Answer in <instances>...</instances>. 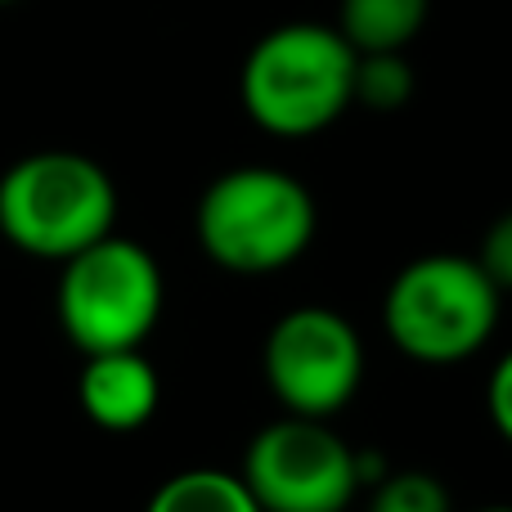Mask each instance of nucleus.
Returning <instances> with one entry per match:
<instances>
[{
	"mask_svg": "<svg viewBox=\"0 0 512 512\" xmlns=\"http://www.w3.org/2000/svg\"><path fill=\"white\" fill-rule=\"evenodd\" d=\"M162 315V270L149 248L108 234L68 256L59 274V324L86 355L131 351Z\"/></svg>",
	"mask_w": 512,
	"mask_h": 512,
	"instance_id": "nucleus-5",
	"label": "nucleus"
},
{
	"mask_svg": "<svg viewBox=\"0 0 512 512\" xmlns=\"http://www.w3.org/2000/svg\"><path fill=\"white\" fill-rule=\"evenodd\" d=\"M265 382L297 418H333L364 378V346L351 319L328 306H297L265 337Z\"/></svg>",
	"mask_w": 512,
	"mask_h": 512,
	"instance_id": "nucleus-7",
	"label": "nucleus"
},
{
	"mask_svg": "<svg viewBox=\"0 0 512 512\" xmlns=\"http://www.w3.org/2000/svg\"><path fill=\"white\" fill-rule=\"evenodd\" d=\"M113 221V176L86 153H27L0 176V234L27 256L68 261L108 239Z\"/></svg>",
	"mask_w": 512,
	"mask_h": 512,
	"instance_id": "nucleus-2",
	"label": "nucleus"
},
{
	"mask_svg": "<svg viewBox=\"0 0 512 512\" xmlns=\"http://www.w3.org/2000/svg\"><path fill=\"white\" fill-rule=\"evenodd\" d=\"M486 405H490V418H495L499 436H504V441L512 445V351L495 364V373H490Z\"/></svg>",
	"mask_w": 512,
	"mask_h": 512,
	"instance_id": "nucleus-14",
	"label": "nucleus"
},
{
	"mask_svg": "<svg viewBox=\"0 0 512 512\" xmlns=\"http://www.w3.org/2000/svg\"><path fill=\"white\" fill-rule=\"evenodd\" d=\"M239 477L261 512H346L360 486V454L328 418L288 414L252 436Z\"/></svg>",
	"mask_w": 512,
	"mask_h": 512,
	"instance_id": "nucleus-6",
	"label": "nucleus"
},
{
	"mask_svg": "<svg viewBox=\"0 0 512 512\" xmlns=\"http://www.w3.org/2000/svg\"><path fill=\"white\" fill-rule=\"evenodd\" d=\"M77 400L86 418L104 432H135L158 414L162 382L158 369L144 360L140 346L131 351H99L86 355V369L77 378Z\"/></svg>",
	"mask_w": 512,
	"mask_h": 512,
	"instance_id": "nucleus-8",
	"label": "nucleus"
},
{
	"mask_svg": "<svg viewBox=\"0 0 512 512\" xmlns=\"http://www.w3.org/2000/svg\"><path fill=\"white\" fill-rule=\"evenodd\" d=\"M414 95V72L405 54H360L355 63V104H369L378 113L409 104Z\"/></svg>",
	"mask_w": 512,
	"mask_h": 512,
	"instance_id": "nucleus-11",
	"label": "nucleus"
},
{
	"mask_svg": "<svg viewBox=\"0 0 512 512\" xmlns=\"http://www.w3.org/2000/svg\"><path fill=\"white\" fill-rule=\"evenodd\" d=\"M144 512H261V504L239 472L189 468L162 481Z\"/></svg>",
	"mask_w": 512,
	"mask_h": 512,
	"instance_id": "nucleus-10",
	"label": "nucleus"
},
{
	"mask_svg": "<svg viewBox=\"0 0 512 512\" xmlns=\"http://www.w3.org/2000/svg\"><path fill=\"white\" fill-rule=\"evenodd\" d=\"M355 63L360 54L333 23H283L243 59V108L279 140L319 135L355 104Z\"/></svg>",
	"mask_w": 512,
	"mask_h": 512,
	"instance_id": "nucleus-1",
	"label": "nucleus"
},
{
	"mask_svg": "<svg viewBox=\"0 0 512 512\" xmlns=\"http://www.w3.org/2000/svg\"><path fill=\"white\" fill-rule=\"evenodd\" d=\"M477 261H481V270L495 279L499 292L512 288V212H504V216H499V221L486 230Z\"/></svg>",
	"mask_w": 512,
	"mask_h": 512,
	"instance_id": "nucleus-13",
	"label": "nucleus"
},
{
	"mask_svg": "<svg viewBox=\"0 0 512 512\" xmlns=\"http://www.w3.org/2000/svg\"><path fill=\"white\" fill-rule=\"evenodd\" d=\"M315 198L279 167H234L198 198L194 230L203 252L230 274H274L315 239Z\"/></svg>",
	"mask_w": 512,
	"mask_h": 512,
	"instance_id": "nucleus-3",
	"label": "nucleus"
},
{
	"mask_svg": "<svg viewBox=\"0 0 512 512\" xmlns=\"http://www.w3.org/2000/svg\"><path fill=\"white\" fill-rule=\"evenodd\" d=\"M369 512H454V504L432 472H391L373 490Z\"/></svg>",
	"mask_w": 512,
	"mask_h": 512,
	"instance_id": "nucleus-12",
	"label": "nucleus"
},
{
	"mask_svg": "<svg viewBox=\"0 0 512 512\" xmlns=\"http://www.w3.org/2000/svg\"><path fill=\"white\" fill-rule=\"evenodd\" d=\"M477 512H512V504H490V508H477Z\"/></svg>",
	"mask_w": 512,
	"mask_h": 512,
	"instance_id": "nucleus-15",
	"label": "nucleus"
},
{
	"mask_svg": "<svg viewBox=\"0 0 512 512\" xmlns=\"http://www.w3.org/2000/svg\"><path fill=\"white\" fill-rule=\"evenodd\" d=\"M382 324L396 351L418 364H459L490 342L499 324V288L477 256L432 252L391 279Z\"/></svg>",
	"mask_w": 512,
	"mask_h": 512,
	"instance_id": "nucleus-4",
	"label": "nucleus"
},
{
	"mask_svg": "<svg viewBox=\"0 0 512 512\" xmlns=\"http://www.w3.org/2000/svg\"><path fill=\"white\" fill-rule=\"evenodd\" d=\"M0 5H18V0H0Z\"/></svg>",
	"mask_w": 512,
	"mask_h": 512,
	"instance_id": "nucleus-16",
	"label": "nucleus"
},
{
	"mask_svg": "<svg viewBox=\"0 0 512 512\" xmlns=\"http://www.w3.org/2000/svg\"><path fill=\"white\" fill-rule=\"evenodd\" d=\"M432 0H342L337 32L355 54H405L427 23Z\"/></svg>",
	"mask_w": 512,
	"mask_h": 512,
	"instance_id": "nucleus-9",
	"label": "nucleus"
}]
</instances>
